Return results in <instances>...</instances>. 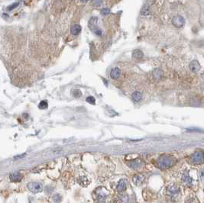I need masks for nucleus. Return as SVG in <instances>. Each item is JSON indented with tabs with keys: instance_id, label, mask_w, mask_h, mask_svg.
I'll use <instances>...</instances> for the list:
<instances>
[{
	"instance_id": "8",
	"label": "nucleus",
	"mask_w": 204,
	"mask_h": 203,
	"mask_svg": "<svg viewBox=\"0 0 204 203\" xmlns=\"http://www.w3.org/2000/svg\"><path fill=\"white\" fill-rule=\"evenodd\" d=\"M128 167L132 168V169H138V168L142 167L143 163H142V161H141V160L136 159V160H131L130 162H128Z\"/></svg>"
},
{
	"instance_id": "26",
	"label": "nucleus",
	"mask_w": 204,
	"mask_h": 203,
	"mask_svg": "<svg viewBox=\"0 0 204 203\" xmlns=\"http://www.w3.org/2000/svg\"><path fill=\"white\" fill-rule=\"evenodd\" d=\"M19 6V3H15V4H13V5H11V7L9 8V10L12 9H14V8L16 7V6Z\"/></svg>"
},
{
	"instance_id": "17",
	"label": "nucleus",
	"mask_w": 204,
	"mask_h": 203,
	"mask_svg": "<svg viewBox=\"0 0 204 203\" xmlns=\"http://www.w3.org/2000/svg\"><path fill=\"white\" fill-rule=\"evenodd\" d=\"M141 98H142V95H141V93H139V92L136 91L132 94V99L135 102H139L141 99Z\"/></svg>"
},
{
	"instance_id": "5",
	"label": "nucleus",
	"mask_w": 204,
	"mask_h": 203,
	"mask_svg": "<svg viewBox=\"0 0 204 203\" xmlns=\"http://www.w3.org/2000/svg\"><path fill=\"white\" fill-rule=\"evenodd\" d=\"M180 192V189L175 185H170L167 188V192L171 197H176L178 196Z\"/></svg>"
},
{
	"instance_id": "7",
	"label": "nucleus",
	"mask_w": 204,
	"mask_h": 203,
	"mask_svg": "<svg viewBox=\"0 0 204 203\" xmlns=\"http://www.w3.org/2000/svg\"><path fill=\"white\" fill-rule=\"evenodd\" d=\"M172 23L174 26L178 27V28H181L185 24V20L182 16H175L174 19H172Z\"/></svg>"
},
{
	"instance_id": "15",
	"label": "nucleus",
	"mask_w": 204,
	"mask_h": 203,
	"mask_svg": "<svg viewBox=\"0 0 204 203\" xmlns=\"http://www.w3.org/2000/svg\"><path fill=\"white\" fill-rule=\"evenodd\" d=\"M10 178H11V181H13V182H19V181L21 180L22 177L19 172H15V173H11Z\"/></svg>"
},
{
	"instance_id": "22",
	"label": "nucleus",
	"mask_w": 204,
	"mask_h": 203,
	"mask_svg": "<svg viewBox=\"0 0 204 203\" xmlns=\"http://www.w3.org/2000/svg\"><path fill=\"white\" fill-rule=\"evenodd\" d=\"M187 203H200V202H199L198 199H197V198L193 197V198H190V199L187 202Z\"/></svg>"
},
{
	"instance_id": "4",
	"label": "nucleus",
	"mask_w": 204,
	"mask_h": 203,
	"mask_svg": "<svg viewBox=\"0 0 204 203\" xmlns=\"http://www.w3.org/2000/svg\"><path fill=\"white\" fill-rule=\"evenodd\" d=\"M97 18H91L89 21V28L91 29L96 34H97L99 36L102 35V31L99 28L97 25Z\"/></svg>"
},
{
	"instance_id": "16",
	"label": "nucleus",
	"mask_w": 204,
	"mask_h": 203,
	"mask_svg": "<svg viewBox=\"0 0 204 203\" xmlns=\"http://www.w3.org/2000/svg\"><path fill=\"white\" fill-rule=\"evenodd\" d=\"M81 31V27L79 25H73L71 28V33L73 35H78Z\"/></svg>"
},
{
	"instance_id": "12",
	"label": "nucleus",
	"mask_w": 204,
	"mask_h": 203,
	"mask_svg": "<svg viewBox=\"0 0 204 203\" xmlns=\"http://www.w3.org/2000/svg\"><path fill=\"white\" fill-rule=\"evenodd\" d=\"M126 186H127V183H126V180L124 179H121L119 182H118V185H117V190L118 192H122L126 189Z\"/></svg>"
},
{
	"instance_id": "13",
	"label": "nucleus",
	"mask_w": 204,
	"mask_h": 203,
	"mask_svg": "<svg viewBox=\"0 0 204 203\" xmlns=\"http://www.w3.org/2000/svg\"><path fill=\"white\" fill-rule=\"evenodd\" d=\"M121 74V70L118 68V67H115L113 70H111L110 72V77L113 80H117Z\"/></svg>"
},
{
	"instance_id": "21",
	"label": "nucleus",
	"mask_w": 204,
	"mask_h": 203,
	"mask_svg": "<svg viewBox=\"0 0 204 203\" xmlns=\"http://www.w3.org/2000/svg\"><path fill=\"white\" fill-rule=\"evenodd\" d=\"M48 107V103H47V102H45V101H43V102H41V103H40V105H39V108H46Z\"/></svg>"
},
{
	"instance_id": "20",
	"label": "nucleus",
	"mask_w": 204,
	"mask_h": 203,
	"mask_svg": "<svg viewBox=\"0 0 204 203\" xmlns=\"http://www.w3.org/2000/svg\"><path fill=\"white\" fill-rule=\"evenodd\" d=\"M53 199L55 202H60L61 201V196H60L59 194H56V195L53 196Z\"/></svg>"
},
{
	"instance_id": "11",
	"label": "nucleus",
	"mask_w": 204,
	"mask_h": 203,
	"mask_svg": "<svg viewBox=\"0 0 204 203\" xmlns=\"http://www.w3.org/2000/svg\"><path fill=\"white\" fill-rule=\"evenodd\" d=\"M144 179H145V177H144L143 175L137 174L136 176H134L132 181H133L134 184L136 185V186H140L143 182Z\"/></svg>"
},
{
	"instance_id": "9",
	"label": "nucleus",
	"mask_w": 204,
	"mask_h": 203,
	"mask_svg": "<svg viewBox=\"0 0 204 203\" xmlns=\"http://www.w3.org/2000/svg\"><path fill=\"white\" fill-rule=\"evenodd\" d=\"M189 67L191 72L197 73L200 70V64L197 61H193L190 63Z\"/></svg>"
},
{
	"instance_id": "14",
	"label": "nucleus",
	"mask_w": 204,
	"mask_h": 203,
	"mask_svg": "<svg viewBox=\"0 0 204 203\" xmlns=\"http://www.w3.org/2000/svg\"><path fill=\"white\" fill-rule=\"evenodd\" d=\"M132 57L133 58L136 60H141V58H143L144 57V53L143 52L140 51V50H136L134 51L133 53H132Z\"/></svg>"
},
{
	"instance_id": "2",
	"label": "nucleus",
	"mask_w": 204,
	"mask_h": 203,
	"mask_svg": "<svg viewBox=\"0 0 204 203\" xmlns=\"http://www.w3.org/2000/svg\"><path fill=\"white\" fill-rule=\"evenodd\" d=\"M190 163L194 165H199L204 163V154L202 151H197L190 157Z\"/></svg>"
},
{
	"instance_id": "23",
	"label": "nucleus",
	"mask_w": 204,
	"mask_h": 203,
	"mask_svg": "<svg viewBox=\"0 0 204 203\" xmlns=\"http://www.w3.org/2000/svg\"><path fill=\"white\" fill-rule=\"evenodd\" d=\"M110 12V10L109 9H103L101 10V14L103 15H108V14Z\"/></svg>"
},
{
	"instance_id": "24",
	"label": "nucleus",
	"mask_w": 204,
	"mask_h": 203,
	"mask_svg": "<svg viewBox=\"0 0 204 203\" xmlns=\"http://www.w3.org/2000/svg\"><path fill=\"white\" fill-rule=\"evenodd\" d=\"M86 101H87L89 103H90V104H95V102H96L95 99H94L93 97H92V96L88 97L87 99H86Z\"/></svg>"
},
{
	"instance_id": "10",
	"label": "nucleus",
	"mask_w": 204,
	"mask_h": 203,
	"mask_svg": "<svg viewBox=\"0 0 204 203\" xmlns=\"http://www.w3.org/2000/svg\"><path fill=\"white\" fill-rule=\"evenodd\" d=\"M182 181H183V183L187 186H190L191 185H192L193 181H192L191 177L189 176L188 172H184V173H183V176H182Z\"/></svg>"
},
{
	"instance_id": "27",
	"label": "nucleus",
	"mask_w": 204,
	"mask_h": 203,
	"mask_svg": "<svg viewBox=\"0 0 204 203\" xmlns=\"http://www.w3.org/2000/svg\"><path fill=\"white\" fill-rule=\"evenodd\" d=\"M95 203H105V200H96Z\"/></svg>"
},
{
	"instance_id": "25",
	"label": "nucleus",
	"mask_w": 204,
	"mask_h": 203,
	"mask_svg": "<svg viewBox=\"0 0 204 203\" xmlns=\"http://www.w3.org/2000/svg\"><path fill=\"white\" fill-rule=\"evenodd\" d=\"M200 177L203 182H204V170H202L200 172Z\"/></svg>"
},
{
	"instance_id": "19",
	"label": "nucleus",
	"mask_w": 204,
	"mask_h": 203,
	"mask_svg": "<svg viewBox=\"0 0 204 203\" xmlns=\"http://www.w3.org/2000/svg\"><path fill=\"white\" fill-rule=\"evenodd\" d=\"M149 11H149V8L148 7V6H145V7H144L143 9H142V11H141V14H142V15H149V13H150Z\"/></svg>"
},
{
	"instance_id": "18",
	"label": "nucleus",
	"mask_w": 204,
	"mask_h": 203,
	"mask_svg": "<svg viewBox=\"0 0 204 203\" xmlns=\"http://www.w3.org/2000/svg\"><path fill=\"white\" fill-rule=\"evenodd\" d=\"M162 75L163 73L160 69H156V70H155L154 73H153V76H154V78H155V80H160L161 76H162Z\"/></svg>"
},
{
	"instance_id": "1",
	"label": "nucleus",
	"mask_w": 204,
	"mask_h": 203,
	"mask_svg": "<svg viewBox=\"0 0 204 203\" xmlns=\"http://www.w3.org/2000/svg\"><path fill=\"white\" fill-rule=\"evenodd\" d=\"M174 159L170 156L163 155L157 160V166L160 169H168L174 165Z\"/></svg>"
},
{
	"instance_id": "3",
	"label": "nucleus",
	"mask_w": 204,
	"mask_h": 203,
	"mask_svg": "<svg viewBox=\"0 0 204 203\" xmlns=\"http://www.w3.org/2000/svg\"><path fill=\"white\" fill-rule=\"evenodd\" d=\"M28 189L32 193H39L43 190V185L41 182H31L28 184Z\"/></svg>"
},
{
	"instance_id": "28",
	"label": "nucleus",
	"mask_w": 204,
	"mask_h": 203,
	"mask_svg": "<svg viewBox=\"0 0 204 203\" xmlns=\"http://www.w3.org/2000/svg\"><path fill=\"white\" fill-rule=\"evenodd\" d=\"M93 3L96 4V6H99V5H100V4L102 3V2H100V1H99V2H97V1H95V2H93Z\"/></svg>"
},
{
	"instance_id": "6",
	"label": "nucleus",
	"mask_w": 204,
	"mask_h": 203,
	"mask_svg": "<svg viewBox=\"0 0 204 203\" xmlns=\"http://www.w3.org/2000/svg\"><path fill=\"white\" fill-rule=\"evenodd\" d=\"M107 190L103 187L97 189L96 191V200H105L107 196Z\"/></svg>"
}]
</instances>
